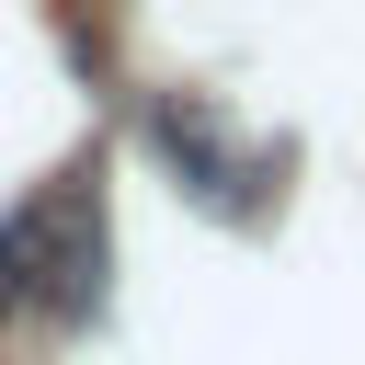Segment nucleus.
Instances as JSON below:
<instances>
[{"mask_svg": "<svg viewBox=\"0 0 365 365\" xmlns=\"http://www.w3.org/2000/svg\"><path fill=\"white\" fill-rule=\"evenodd\" d=\"M103 274H114V240H103V182L91 171H68V182H46L0 217V319L34 308L46 331H80L103 308Z\"/></svg>", "mask_w": 365, "mask_h": 365, "instance_id": "1", "label": "nucleus"}, {"mask_svg": "<svg viewBox=\"0 0 365 365\" xmlns=\"http://www.w3.org/2000/svg\"><path fill=\"white\" fill-rule=\"evenodd\" d=\"M148 148L171 160V182H182L194 205H240V137H228L205 103L160 91V103H148Z\"/></svg>", "mask_w": 365, "mask_h": 365, "instance_id": "2", "label": "nucleus"}]
</instances>
